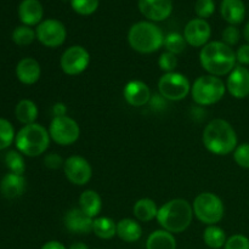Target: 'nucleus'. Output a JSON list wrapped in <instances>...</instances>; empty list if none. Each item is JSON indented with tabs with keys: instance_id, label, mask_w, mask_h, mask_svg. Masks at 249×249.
Instances as JSON below:
<instances>
[{
	"instance_id": "36",
	"label": "nucleus",
	"mask_w": 249,
	"mask_h": 249,
	"mask_svg": "<svg viewBox=\"0 0 249 249\" xmlns=\"http://www.w3.org/2000/svg\"><path fill=\"white\" fill-rule=\"evenodd\" d=\"M158 66H160V70L165 73L175 72V68L178 67V57L177 55L172 53H163L160 56V60H158Z\"/></svg>"
},
{
	"instance_id": "8",
	"label": "nucleus",
	"mask_w": 249,
	"mask_h": 249,
	"mask_svg": "<svg viewBox=\"0 0 249 249\" xmlns=\"http://www.w3.org/2000/svg\"><path fill=\"white\" fill-rule=\"evenodd\" d=\"M158 90L168 101H180L191 92V84L186 75L181 73H164L158 82Z\"/></svg>"
},
{
	"instance_id": "2",
	"label": "nucleus",
	"mask_w": 249,
	"mask_h": 249,
	"mask_svg": "<svg viewBox=\"0 0 249 249\" xmlns=\"http://www.w3.org/2000/svg\"><path fill=\"white\" fill-rule=\"evenodd\" d=\"M203 143L207 150L216 156H226L236 150L238 138L233 126L225 119H213L203 130Z\"/></svg>"
},
{
	"instance_id": "9",
	"label": "nucleus",
	"mask_w": 249,
	"mask_h": 249,
	"mask_svg": "<svg viewBox=\"0 0 249 249\" xmlns=\"http://www.w3.org/2000/svg\"><path fill=\"white\" fill-rule=\"evenodd\" d=\"M49 134L57 145L70 146L79 139L80 128L71 117H53L49 125Z\"/></svg>"
},
{
	"instance_id": "20",
	"label": "nucleus",
	"mask_w": 249,
	"mask_h": 249,
	"mask_svg": "<svg viewBox=\"0 0 249 249\" xmlns=\"http://www.w3.org/2000/svg\"><path fill=\"white\" fill-rule=\"evenodd\" d=\"M44 10L38 0H23L18 6V17L24 26H36L41 22Z\"/></svg>"
},
{
	"instance_id": "44",
	"label": "nucleus",
	"mask_w": 249,
	"mask_h": 249,
	"mask_svg": "<svg viewBox=\"0 0 249 249\" xmlns=\"http://www.w3.org/2000/svg\"><path fill=\"white\" fill-rule=\"evenodd\" d=\"M70 249H89V247H88L85 243H82V242H75L73 243L72 246H71Z\"/></svg>"
},
{
	"instance_id": "17",
	"label": "nucleus",
	"mask_w": 249,
	"mask_h": 249,
	"mask_svg": "<svg viewBox=\"0 0 249 249\" xmlns=\"http://www.w3.org/2000/svg\"><path fill=\"white\" fill-rule=\"evenodd\" d=\"M123 95L125 101L134 107L145 106L152 97L148 85L141 80H130L129 83H126L123 90Z\"/></svg>"
},
{
	"instance_id": "30",
	"label": "nucleus",
	"mask_w": 249,
	"mask_h": 249,
	"mask_svg": "<svg viewBox=\"0 0 249 249\" xmlns=\"http://www.w3.org/2000/svg\"><path fill=\"white\" fill-rule=\"evenodd\" d=\"M36 38V31L28 26H18L12 32V41L18 46L31 45Z\"/></svg>"
},
{
	"instance_id": "21",
	"label": "nucleus",
	"mask_w": 249,
	"mask_h": 249,
	"mask_svg": "<svg viewBox=\"0 0 249 249\" xmlns=\"http://www.w3.org/2000/svg\"><path fill=\"white\" fill-rule=\"evenodd\" d=\"M223 18L230 26H237L242 23L246 17V6L242 0H223L220 6Z\"/></svg>"
},
{
	"instance_id": "16",
	"label": "nucleus",
	"mask_w": 249,
	"mask_h": 249,
	"mask_svg": "<svg viewBox=\"0 0 249 249\" xmlns=\"http://www.w3.org/2000/svg\"><path fill=\"white\" fill-rule=\"evenodd\" d=\"M66 229L72 233H78V235H85V233L92 232V224L94 219L88 216L82 209L73 208L66 213L65 219H63Z\"/></svg>"
},
{
	"instance_id": "41",
	"label": "nucleus",
	"mask_w": 249,
	"mask_h": 249,
	"mask_svg": "<svg viewBox=\"0 0 249 249\" xmlns=\"http://www.w3.org/2000/svg\"><path fill=\"white\" fill-rule=\"evenodd\" d=\"M165 101H167V100H165L162 95L158 94V95H153V96L151 97L150 104L151 106H152V108L162 109L163 107L165 106Z\"/></svg>"
},
{
	"instance_id": "24",
	"label": "nucleus",
	"mask_w": 249,
	"mask_h": 249,
	"mask_svg": "<svg viewBox=\"0 0 249 249\" xmlns=\"http://www.w3.org/2000/svg\"><path fill=\"white\" fill-rule=\"evenodd\" d=\"M38 113L39 111L36 102L28 99L21 100L16 105V107H15V116H16V119L19 123L23 124V125L36 123V118H38Z\"/></svg>"
},
{
	"instance_id": "4",
	"label": "nucleus",
	"mask_w": 249,
	"mask_h": 249,
	"mask_svg": "<svg viewBox=\"0 0 249 249\" xmlns=\"http://www.w3.org/2000/svg\"><path fill=\"white\" fill-rule=\"evenodd\" d=\"M50 134L38 123L23 125L16 134V150L27 157H38L46 152L50 145Z\"/></svg>"
},
{
	"instance_id": "27",
	"label": "nucleus",
	"mask_w": 249,
	"mask_h": 249,
	"mask_svg": "<svg viewBox=\"0 0 249 249\" xmlns=\"http://www.w3.org/2000/svg\"><path fill=\"white\" fill-rule=\"evenodd\" d=\"M92 232L101 240H111L117 235V224L107 216H99L94 219Z\"/></svg>"
},
{
	"instance_id": "14",
	"label": "nucleus",
	"mask_w": 249,
	"mask_h": 249,
	"mask_svg": "<svg viewBox=\"0 0 249 249\" xmlns=\"http://www.w3.org/2000/svg\"><path fill=\"white\" fill-rule=\"evenodd\" d=\"M226 90L235 99L242 100L249 96V70L245 66H236L229 74Z\"/></svg>"
},
{
	"instance_id": "37",
	"label": "nucleus",
	"mask_w": 249,
	"mask_h": 249,
	"mask_svg": "<svg viewBox=\"0 0 249 249\" xmlns=\"http://www.w3.org/2000/svg\"><path fill=\"white\" fill-rule=\"evenodd\" d=\"M224 249H249V238L241 233L232 235L226 240Z\"/></svg>"
},
{
	"instance_id": "22",
	"label": "nucleus",
	"mask_w": 249,
	"mask_h": 249,
	"mask_svg": "<svg viewBox=\"0 0 249 249\" xmlns=\"http://www.w3.org/2000/svg\"><path fill=\"white\" fill-rule=\"evenodd\" d=\"M117 236L124 242H136L142 236V228L134 219H122L117 223Z\"/></svg>"
},
{
	"instance_id": "23",
	"label": "nucleus",
	"mask_w": 249,
	"mask_h": 249,
	"mask_svg": "<svg viewBox=\"0 0 249 249\" xmlns=\"http://www.w3.org/2000/svg\"><path fill=\"white\" fill-rule=\"evenodd\" d=\"M79 208L90 218H97L102 209L101 197L94 190H85L79 197Z\"/></svg>"
},
{
	"instance_id": "5",
	"label": "nucleus",
	"mask_w": 249,
	"mask_h": 249,
	"mask_svg": "<svg viewBox=\"0 0 249 249\" xmlns=\"http://www.w3.org/2000/svg\"><path fill=\"white\" fill-rule=\"evenodd\" d=\"M163 32L152 22L141 21L129 29L128 41L131 49L140 53H152L160 50L164 44Z\"/></svg>"
},
{
	"instance_id": "13",
	"label": "nucleus",
	"mask_w": 249,
	"mask_h": 249,
	"mask_svg": "<svg viewBox=\"0 0 249 249\" xmlns=\"http://www.w3.org/2000/svg\"><path fill=\"white\" fill-rule=\"evenodd\" d=\"M212 36V29L208 22L202 18H194L186 24L184 38L189 45L201 48L208 44Z\"/></svg>"
},
{
	"instance_id": "3",
	"label": "nucleus",
	"mask_w": 249,
	"mask_h": 249,
	"mask_svg": "<svg viewBox=\"0 0 249 249\" xmlns=\"http://www.w3.org/2000/svg\"><path fill=\"white\" fill-rule=\"evenodd\" d=\"M194 208L182 198L170 199L158 209L157 221L163 230L170 233H181L191 225Z\"/></svg>"
},
{
	"instance_id": "12",
	"label": "nucleus",
	"mask_w": 249,
	"mask_h": 249,
	"mask_svg": "<svg viewBox=\"0 0 249 249\" xmlns=\"http://www.w3.org/2000/svg\"><path fill=\"white\" fill-rule=\"evenodd\" d=\"M63 172L66 178L73 185L84 186L90 181L92 177V168L90 163L82 156H71L65 160Z\"/></svg>"
},
{
	"instance_id": "6",
	"label": "nucleus",
	"mask_w": 249,
	"mask_h": 249,
	"mask_svg": "<svg viewBox=\"0 0 249 249\" xmlns=\"http://www.w3.org/2000/svg\"><path fill=\"white\" fill-rule=\"evenodd\" d=\"M226 84L219 77L212 74L201 75L191 85L192 100L199 106H211L224 97Z\"/></svg>"
},
{
	"instance_id": "1",
	"label": "nucleus",
	"mask_w": 249,
	"mask_h": 249,
	"mask_svg": "<svg viewBox=\"0 0 249 249\" xmlns=\"http://www.w3.org/2000/svg\"><path fill=\"white\" fill-rule=\"evenodd\" d=\"M202 67L212 75H229L236 67V53L231 46L223 41H211L202 48L199 53Z\"/></svg>"
},
{
	"instance_id": "7",
	"label": "nucleus",
	"mask_w": 249,
	"mask_h": 249,
	"mask_svg": "<svg viewBox=\"0 0 249 249\" xmlns=\"http://www.w3.org/2000/svg\"><path fill=\"white\" fill-rule=\"evenodd\" d=\"M194 214L201 223L215 225L224 218L225 208L219 196L212 192H202L194 201Z\"/></svg>"
},
{
	"instance_id": "10",
	"label": "nucleus",
	"mask_w": 249,
	"mask_h": 249,
	"mask_svg": "<svg viewBox=\"0 0 249 249\" xmlns=\"http://www.w3.org/2000/svg\"><path fill=\"white\" fill-rule=\"evenodd\" d=\"M90 62V53L80 45H73L66 49L60 60L63 73L68 75H78L84 72Z\"/></svg>"
},
{
	"instance_id": "33",
	"label": "nucleus",
	"mask_w": 249,
	"mask_h": 249,
	"mask_svg": "<svg viewBox=\"0 0 249 249\" xmlns=\"http://www.w3.org/2000/svg\"><path fill=\"white\" fill-rule=\"evenodd\" d=\"M71 5L77 14L88 16L96 11L99 7V0H71Z\"/></svg>"
},
{
	"instance_id": "26",
	"label": "nucleus",
	"mask_w": 249,
	"mask_h": 249,
	"mask_svg": "<svg viewBox=\"0 0 249 249\" xmlns=\"http://www.w3.org/2000/svg\"><path fill=\"white\" fill-rule=\"evenodd\" d=\"M158 209L160 208H158L157 204H156V202L153 199L141 198L134 204L133 213L139 221L148 223V221L157 218Z\"/></svg>"
},
{
	"instance_id": "43",
	"label": "nucleus",
	"mask_w": 249,
	"mask_h": 249,
	"mask_svg": "<svg viewBox=\"0 0 249 249\" xmlns=\"http://www.w3.org/2000/svg\"><path fill=\"white\" fill-rule=\"evenodd\" d=\"M41 249H67L58 241H49L41 247Z\"/></svg>"
},
{
	"instance_id": "15",
	"label": "nucleus",
	"mask_w": 249,
	"mask_h": 249,
	"mask_svg": "<svg viewBox=\"0 0 249 249\" xmlns=\"http://www.w3.org/2000/svg\"><path fill=\"white\" fill-rule=\"evenodd\" d=\"M141 14L150 21H164L172 15V0H139Z\"/></svg>"
},
{
	"instance_id": "31",
	"label": "nucleus",
	"mask_w": 249,
	"mask_h": 249,
	"mask_svg": "<svg viewBox=\"0 0 249 249\" xmlns=\"http://www.w3.org/2000/svg\"><path fill=\"white\" fill-rule=\"evenodd\" d=\"M163 45L168 53L180 55L181 53H184L185 48H186V40H185L184 36L177 33V32H172V33L165 36Z\"/></svg>"
},
{
	"instance_id": "38",
	"label": "nucleus",
	"mask_w": 249,
	"mask_h": 249,
	"mask_svg": "<svg viewBox=\"0 0 249 249\" xmlns=\"http://www.w3.org/2000/svg\"><path fill=\"white\" fill-rule=\"evenodd\" d=\"M221 36H223V40L221 41H223V43H225L226 45H229L232 48L233 45H236V44L240 41L241 32L236 26H229L224 29Z\"/></svg>"
},
{
	"instance_id": "11",
	"label": "nucleus",
	"mask_w": 249,
	"mask_h": 249,
	"mask_svg": "<svg viewBox=\"0 0 249 249\" xmlns=\"http://www.w3.org/2000/svg\"><path fill=\"white\" fill-rule=\"evenodd\" d=\"M36 39L48 48H57L62 45L67 36V31L62 22L49 18L40 22L36 29Z\"/></svg>"
},
{
	"instance_id": "32",
	"label": "nucleus",
	"mask_w": 249,
	"mask_h": 249,
	"mask_svg": "<svg viewBox=\"0 0 249 249\" xmlns=\"http://www.w3.org/2000/svg\"><path fill=\"white\" fill-rule=\"evenodd\" d=\"M15 139L16 133L11 122L0 118V151L9 148L15 142Z\"/></svg>"
},
{
	"instance_id": "29",
	"label": "nucleus",
	"mask_w": 249,
	"mask_h": 249,
	"mask_svg": "<svg viewBox=\"0 0 249 249\" xmlns=\"http://www.w3.org/2000/svg\"><path fill=\"white\" fill-rule=\"evenodd\" d=\"M4 162L6 164V168L9 169V173L14 174L23 175L26 172V162L24 157L19 151L11 150L5 155Z\"/></svg>"
},
{
	"instance_id": "25",
	"label": "nucleus",
	"mask_w": 249,
	"mask_h": 249,
	"mask_svg": "<svg viewBox=\"0 0 249 249\" xmlns=\"http://www.w3.org/2000/svg\"><path fill=\"white\" fill-rule=\"evenodd\" d=\"M146 249H177V240L165 230L153 231L146 241Z\"/></svg>"
},
{
	"instance_id": "40",
	"label": "nucleus",
	"mask_w": 249,
	"mask_h": 249,
	"mask_svg": "<svg viewBox=\"0 0 249 249\" xmlns=\"http://www.w3.org/2000/svg\"><path fill=\"white\" fill-rule=\"evenodd\" d=\"M236 60L241 66H249V44L241 45L236 51Z\"/></svg>"
},
{
	"instance_id": "45",
	"label": "nucleus",
	"mask_w": 249,
	"mask_h": 249,
	"mask_svg": "<svg viewBox=\"0 0 249 249\" xmlns=\"http://www.w3.org/2000/svg\"><path fill=\"white\" fill-rule=\"evenodd\" d=\"M243 38L246 39L247 44H249V22L246 24L245 28H243Z\"/></svg>"
},
{
	"instance_id": "28",
	"label": "nucleus",
	"mask_w": 249,
	"mask_h": 249,
	"mask_svg": "<svg viewBox=\"0 0 249 249\" xmlns=\"http://www.w3.org/2000/svg\"><path fill=\"white\" fill-rule=\"evenodd\" d=\"M226 233L221 228L216 225H209L203 232V241L209 248L220 249L226 243Z\"/></svg>"
},
{
	"instance_id": "18",
	"label": "nucleus",
	"mask_w": 249,
	"mask_h": 249,
	"mask_svg": "<svg viewBox=\"0 0 249 249\" xmlns=\"http://www.w3.org/2000/svg\"><path fill=\"white\" fill-rule=\"evenodd\" d=\"M41 68L38 61L33 57H24L16 66V77L22 84L33 85L40 79Z\"/></svg>"
},
{
	"instance_id": "19",
	"label": "nucleus",
	"mask_w": 249,
	"mask_h": 249,
	"mask_svg": "<svg viewBox=\"0 0 249 249\" xmlns=\"http://www.w3.org/2000/svg\"><path fill=\"white\" fill-rule=\"evenodd\" d=\"M27 189V181L23 175L7 173L0 181V192L7 199L21 197Z\"/></svg>"
},
{
	"instance_id": "42",
	"label": "nucleus",
	"mask_w": 249,
	"mask_h": 249,
	"mask_svg": "<svg viewBox=\"0 0 249 249\" xmlns=\"http://www.w3.org/2000/svg\"><path fill=\"white\" fill-rule=\"evenodd\" d=\"M53 117L66 116V113H67V106L65 104H62V102H57V104L53 105Z\"/></svg>"
},
{
	"instance_id": "34",
	"label": "nucleus",
	"mask_w": 249,
	"mask_h": 249,
	"mask_svg": "<svg viewBox=\"0 0 249 249\" xmlns=\"http://www.w3.org/2000/svg\"><path fill=\"white\" fill-rule=\"evenodd\" d=\"M233 160L238 167L249 169V142L241 143L233 151Z\"/></svg>"
},
{
	"instance_id": "39",
	"label": "nucleus",
	"mask_w": 249,
	"mask_h": 249,
	"mask_svg": "<svg viewBox=\"0 0 249 249\" xmlns=\"http://www.w3.org/2000/svg\"><path fill=\"white\" fill-rule=\"evenodd\" d=\"M44 164H45L46 168L49 169H60V168H63V164H65V160L61 157L58 153H48V155L44 157Z\"/></svg>"
},
{
	"instance_id": "35",
	"label": "nucleus",
	"mask_w": 249,
	"mask_h": 249,
	"mask_svg": "<svg viewBox=\"0 0 249 249\" xmlns=\"http://www.w3.org/2000/svg\"><path fill=\"white\" fill-rule=\"evenodd\" d=\"M195 11L199 18H208L215 11V2L214 0H197L195 5Z\"/></svg>"
}]
</instances>
